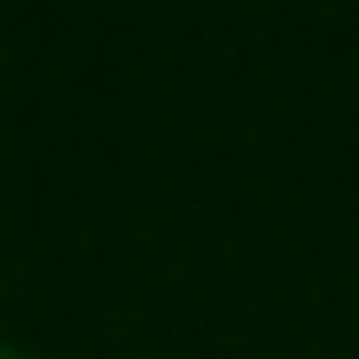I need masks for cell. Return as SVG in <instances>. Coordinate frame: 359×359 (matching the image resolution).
I'll return each mask as SVG.
<instances>
[{"instance_id":"obj_1","label":"cell","mask_w":359,"mask_h":359,"mask_svg":"<svg viewBox=\"0 0 359 359\" xmlns=\"http://www.w3.org/2000/svg\"><path fill=\"white\" fill-rule=\"evenodd\" d=\"M0 359H25V351H17V343H8V335H0Z\"/></svg>"}]
</instances>
